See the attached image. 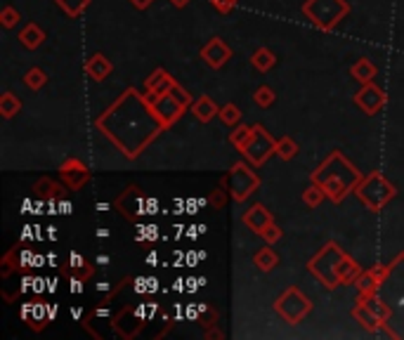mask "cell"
I'll return each instance as SVG.
<instances>
[{"mask_svg": "<svg viewBox=\"0 0 404 340\" xmlns=\"http://www.w3.org/2000/svg\"><path fill=\"white\" fill-rule=\"evenodd\" d=\"M261 236H263V239H265V241H267V244H276V241H279V239H281V229H279V227H276V224H274V222H270V224H267V227H265V229H263V232H261Z\"/></svg>", "mask_w": 404, "mask_h": 340, "instance_id": "4dcf8cb0", "label": "cell"}, {"mask_svg": "<svg viewBox=\"0 0 404 340\" xmlns=\"http://www.w3.org/2000/svg\"><path fill=\"white\" fill-rule=\"evenodd\" d=\"M60 213L69 215V213H71V204H69V201H62V204H60Z\"/></svg>", "mask_w": 404, "mask_h": 340, "instance_id": "d590c367", "label": "cell"}, {"mask_svg": "<svg viewBox=\"0 0 404 340\" xmlns=\"http://www.w3.org/2000/svg\"><path fill=\"white\" fill-rule=\"evenodd\" d=\"M216 3V8H218V12H222V15H227V12H232L234 10V5H236V0H213Z\"/></svg>", "mask_w": 404, "mask_h": 340, "instance_id": "d6a6232c", "label": "cell"}, {"mask_svg": "<svg viewBox=\"0 0 404 340\" xmlns=\"http://www.w3.org/2000/svg\"><path fill=\"white\" fill-rule=\"evenodd\" d=\"M253 100H256V105H258V107H263V109L272 107V105H274V90H272V88H267V85H263V88H258V90H256Z\"/></svg>", "mask_w": 404, "mask_h": 340, "instance_id": "83f0119b", "label": "cell"}, {"mask_svg": "<svg viewBox=\"0 0 404 340\" xmlns=\"http://www.w3.org/2000/svg\"><path fill=\"white\" fill-rule=\"evenodd\" d=\"M24 83L31 90H38V88H43V85L48 83V73H45L43 69H28V71L24 73Z\"/></svg>", "mask_w": 404, "mask_h": 340, "instance_id": "603a6c76", "label": "cell"}, {"mask_svg": "<svg viewBox=\"0 0 404 340\" xmlns=\"http://www.w3.org/2000/svg\"><path fill=\"white\" fill-rule=\"evenodd\" d=\"M55 3L60 5L69 17H78V15H83V10L88 8L90 0H55Z\"/></svg>", "mask_w": 404, "mask_h": 340, "instance_id": "d4e9b609", "label": "cell"}, {"mask_svg": "<svg viewBox=\"0 0 404 340\" xmlns=\"http://www.w3.org/2000/svg\"><path fill=\"white\" fill-rule=\"evenodd\" d=\"M0 21H3L5 28H12L17 21H19V12L8 5V8H3V12H0Z\"/></svg>", "mask_w": 404, "mask_h": 340, "instance_id": "f1b7e54d", "label": "cell"}, {"mask_svg": "<svg viewBox=\"0 0 404 340\" xmlns=\"http://www.w3.org/2000/svg\"><path fill=\"white\" fill-rule=\"evenodd\" d=\"M355 194L357 199H362L371 211H378L385 206V201H390L395 197V189H392L390 182H385L378 172H371L365 180H360L355 184Z\"/></svg>", "mask_w": 404, "mask_h": 340, "instance_id": "3957f363", "label": "cell"}, {"mask_svg": "<svg viewBox=\"0 0 404 340\" xmlns=\"http://www.w3.org/2000/svg\"><path fill=\"white\" fill-rule=\"evenodd\" d=\"M350 73L360 80V83H371L374 76H376V66H374L367 57H362V60L350 69Z\"/></svg>", "mask_w": 404, "mask_h": 340, "instance_id": "2e32d148", "label": "cell"}, {"mask_svg": "<svg viewBox=\"0 0 404 340\" xmlns=\"http://www.w3.org/2000/svg\"><path fill=\"white\" fill-rule=\"evenodd\" d=\"M303 12L315 21V26L331 31L345 15L350 12V5L345 0H308L303 5Z\"/></svg>", "mask_w": 404, "mask_h": 340, "instance_id": "7a4b0ae2", "label": "cell"}, {"mask_svg": "<svg viewBox=\"0 0 404 340\" xmlns=\"http://www.w3.org/2000/svg\"><path fill=\"white\" fill-rule=\"evenodd\" d=\"M33 192H36V197H50V194L57 192V187H55V182L50 180V177H43V180L36 184V189H33Z\"/></svg>", "mask_w": 404, "mask_h": 340, "instance_id": "f546056e", "label": "cell"}, {"mask_svg": "<svg viewBox=\"0 0 404 340\" xmlns=\"http://www.w3.org/2000/svg\"><path fill=\"white\" fill-rule=\"evenodd\" d=\"M274 154H276V156H279L281 161H291V159L298 154V144L293 142L291 137H281V140H276Z\"/></svg>", "mask_w": 404, "mask_h": 340, "instance_id": "44dd1931", "label": "cell"}, {"mask_svg": "<svg viewBox=\"0 0 404 340\" xmlns=\"http://www.w3.org/2000/svg\"><path fill=\"white\" fill-rule=\"evenodd\" d=\"M130 3L135 5L137 10H144V8H147L149 3H152V0H130Z\"/></svg>", "mask_w": 404, "mask_h": 340, "instance_id": "e575fe53", "label": "cell"}, {"mask_svg": "<svg viewBox=\"0 0 404 340\" xmlns=\"http://www.w3.org/2000/svg\"><path fill=\"white\" fill-rule=\"evenodd\" d=\"M251 62H253V66H256L258 71H270V69L276 64V57H274L272 50L261 48V50H256V53H253Z\"/></svg>", "mask_w": 404, "mask_h": 340, "instance_id": "e0dca14e", "label": "cell"}, {"mask_svg": "<svg viewBox=\"0 0 404 340\" xmlns=\"http://www.w3.org/2000/svg\"><path fill=\"white\" fill-rule=\"evenodd\" d=\"M355 281H357V288L362 291V296H371L374 288L378 286V272H376V269H371V272L360 274Z\"/></svg>", "mask_w": 404, "mask_h": 340, "instance_id": "ffe728a7", "label": "cell"}, {"mask_svg": "<svg viewBox=\"0 0 404 340\" xmlns=\"http://www.w3.org/2000/svg\"><path fill=\"white\" fill-rule=\"evenodd\" d=\"M355 105L365 114H369V116H374V114L385 107V92L376 88L374 83H365V88L355 95Z\"/></svg>", "mask_w": 404, "mask_h": 340, "instance_id": "8992f818", "label": "cell"}, {"mask_svg": "<svg viewBox=\"0 0 404 340\" xmlns=\"http://www.w3.org/2000/svg\"><path fill=\"white\" fill-rule=\"evenodd\" d=\"M45 40V31L38 24H26L19 31V43L24 45L26 50H38Z\"/></svg>", "mask_w": 404, "mask_h": 340, "instance_id": "5bb4252c", "label": "cell"}, {"mask_svg": "<svg viewBox=\"0 0 404 340\" xmlns=\"http://www.w3.org/2000/svg\"><path fill=\"white\" fill-rule=\"evenodd\" d=\"M173 5H175V8H184V5L189 3V0H170Z\"/></svg>", "mask_w": 404, "mask_h": 340, "instance_id": "8d00e7d4", "label": "cell"}, {"mask_svg": "<svg viewBox=\"0 0 404 340\" xmlns=\"http://www.w3.org/2000/svg\"><path fill=\"white\" fill-rule=\"evenodd\" d=\"M220 120L225 125H239V120H241V111H239V107L236 105H227V107H222L220 109Z\"/></svg>", "mask_w": 404, "mask_h": 340, "instance_id": "4316f807", "label": "cell"}, {"mask_svg": "<svg viewBox=\"0 0 404 340\" xmlns=\"http://www.w3.org/2000/svg\"><path fill=\"white\" fill-rule=\"evenodd\" d=\"M357 276H360V267H357V265L352 262L348 256H345L338 265V279L340 281H352V279H357Z\"/></svg>", "mask_w": 404, "mask_h": 340, "instance_id": "cb8c5ba5", "label": "cell"}, {"mask_svg": "<svg viewBox=\"0 0 404 340\" xmlns=\"http://www.w3.org/2000/svg\"><path fill=\"white\" fill-rule=\"evenodd\" d=\"M253 262H256L258 269H263V272H270V269L276 267V262H279V258H276V253L272 249H261L253 256Z\"/></svg>", "mask_w": 404, "mask_h": 340, "instance_id": "d6986e66", "label": "cell"}, {"mask_svg": "<svg viewBox=\"0 0 404 340\" xmlns=\"http://www.w3.org/2000/svg\"><path fill=\"white\" fill-rule=\"evenodd\" d=\"M324 197H326V192L322 187H310V189H305V192H303V201H305V206H308V208H317Z\"/></svg>", "mask_w": 404, "mask_h": 340, "instance_id": "484cf974", "label": "cell"}, {"mask_svg": "<svg viewBox=\"0 0 404 340\" xmlns=\"http://www.w3.org/2000/svg\"><path fill=\"white\" fill-rule=\"evenodd\" d=\"M80 267H88V265L83 262V258H80L78 253H71V269L76 272V269H80Z\"/></svg>", "mask_w": 404, "mask_h": 340, "instance_id": "836d02e7", "label": "cell"}, {"mask_svg": "<svg viewBox=\"0 0 404 340\" xmlns=\"http://www.w3.org/2000/svg\"><path fill=\"white\" fill-rule=\"evenodd\" d=\"M310 310H313V303H310L298 288H288L284 296L276 301V312L284 316L288 324H298Z\"/></svg>", "mask_w": 404, "mask_h": 340, "instance_id": "277c9868", "label": "cell"}, {"mask_svg": "<svg viewBox=\"0 0 404 340\" xmlns=\"http://www.w3.org/2000/svg\"><path fill=\"white\" fill-rule=\"evenodd\" d=\"M173 85H175V80H173L168 73L164 71V69H157L152 76L144 80V90H147V95H157V97L170 92Z\"/></svg>", "mask_w": 404, "mask_h": 340, "instance_id": "30bf717a", "label": "cell"}, {"mask_svg": "<svg viewBox=\"0 0 404 340\" xmlns=\"http://www.w3.org/2000/svg\"><path fill=\"white\" fill-rule=\"evenodd\" d=\"M251 137H253V125H236V130L232 132V135H229V142H232L234 147L241 152Z\"/></svg>", "mask_w": 404, "mask_h": 340, "instance_id": "7402d4cb", "label": "cell"}, {"mask_svg": "<svg viewBox=\"0 0 404 340\" xmlns=\"http://www.w3.org/2000/svg\"><path fill=\"white\" fill-rule=\"evenodd\" d=\"M274 149H276V140L270 137V132L263 125H253V137L246 142V147L241 152L246 154V159L253 165H263L270 154H274Z\"/></svg>", "mask_w": 404, "mask_h": 340, "instance_id": "5b68a950", "label": "cell"}, {"mask_svg": "<svg viewBox=\"0 0 404 340\" xmlns=\"http://www.w3.org/2000/svg\"><path fill=\"white\" fill-rule=\"evenodd\" d=\"M109 71H112V64H109V60L105 55H92L88 62H85V73H88L90 78L95 80H105L109 76Z\"/></svg>", "mask_w": 404, "mask_h": 340, "instance_id": "4fadbf2b", "label": "cell"}, {"mask_svg": "<svg viewBox=\"0 0 404 340\" xmlns=\"http://www.w3.org/2000/svg\"><path fill=\"white\" fill-rule=\"evenodd\" d=\"M229 57H232V50H229L220 38H211L209 45L201 48V60H204L211 69H220Z\"/></svg>", "mask_w": 404, "mask_h": 340, "instance_id": "9c48e42d", "label": "cell"}, {"mask_svg": "<svg viewBox=\"0 0 404 340\" xmlns=\"http://www.w3.org/2000/svg\"><path fill=\"white\" fill-rule=\"evenodd\" d=\"M192 114L201 120V123H209L213 116L220 114V109H218L216 102L209 100V97H199V100L194 102V107H192Z\"/></svg>", "mask_w": 404, "mask_h": 340, "instance_id": "9a60e30c", "label": "cell"}, {"mask_svg": "<svg viewBox=\"0 0 404 340\" xmlns=\"http://www.w3.org/2000/svg\"><path fill=\"white\" fill-rule=\"evenodd\" d=\"M128 114L123 111V107L114 105L109 111L102 116V120H112V125L109 123H97V128L105 130L107 137L112 140L121 152L125 154L128 159H135L137 152L147 144L149 140H154V137L159 135L161 130L166 128L164 120L157 116V111H154V107L147 102V97L142 100L140 109H137L135 118H125Z\"/></svg>", "mask_w": 404, "mask_h": 340, "instance_id": "6da1fadb", "label": "cell"}, {"mask_svg": "<svg viewBox=\"0 0 404 340\" xmlns=\"http://www.w3.org/2000/svg\"><path fill=\"white\" fill-rule=\"evenodd\" d=\"M170 95L175 97V100L180 102L182 107H189V102H192V95H189V92L184 90L182 85H177V83H175V85H173V88H170Z\"/></svg>", "mask_w": 404, "mask_h": 340, "instance_id": "1f68e13d", "label": "cell"}, {"mask_svg": "<svg viewBox=\"0 0 404 340\" xmlns=\"http://www.w3.org/2000/svg\"><path fill=\"white\" fill-rule=\"evenodd\" d=\"M97 262H100V265H107V262H109V258H107V256H100V258H97Z\"/></svg>", "mask_w": 404, "mask_h": 340, "instance_id": "74e56055", "label": "cell"}, {"mask_svg": "<svg viewBox=\"0 0 404 340\" xmlns=\"http://www.w3.org/2000/svg\"><path fill=\"white\" fill-rule=\"evenodd\" d=\"M154 111H157V116L164 120V125H170L175 123L177 118H180V114L184 111L187 107H182L180 102L175 100V97L170 95V92H166V95H159L157 100L152 102Z\"/></svg>", "mask_w": 404, "mask_h": 340, "instance_id": "ba28073f", "label": "cell"}, {"mask_svg": "<svg viewBox=\"0 0 404 340\" xmlns=\"http://www.w3.org/2000/svg\"><path fill=\"white\" fill-rule=\"evenodd\" d=\"M19 111H21L19 97H15L12 92H3V97H0V114H3L5 118H12Z\"/></svg>", "mask_w": 404, "mask_h": 340, "instance_id": "ac0fdd59", "label": "cell"}, {"mask_svg": "<svg viewBox=\"0 0 404 340\" xmlns=\"http://www.w3.org/2000/svg\"><path fill=\"white\" fill-rule=\"evenodd\" d=\"M270 222H274L272 215H270V211L265 208V206H261V204L253 206V208L244 215V224H246L248 229H253L256 234H261Z\"/></svg>", "mask_w": 404, "mask_h": 340, "instance_id": "8fae6325", "label": "cell"}, {"mask_svg": "<svg viewBox=\"0 0 404 340\" xmlns=\"http://www.w3.org/2000/svg\"><path fill=\"white\" fill-rule=\"evenodd\" d=\"M62 177H64V182L69 184L71 189H78L80 184L88 180V170L83 168V165L78 163L76 159H69L64 165H62Z\"/></svg>", "mask_w": 404, "mask_h": 340, "instance_id": "7c38bea8", "label": "cell"}, {"mask_svg": "<svg viewBox=\"0 0 404 340\" xmlns=\"http://www.w3.org/2000/svg\"><path fill=\"white\" fill-rule=\"evenodd\" d=\"M256 187H258V177L244 163H236L232 168V197L236 201H244Z\"/></svg>", "mask_w": 404, "mask_h": 340, "instance_id": "52a82bcc", "label": "cell"}]
</instances>
